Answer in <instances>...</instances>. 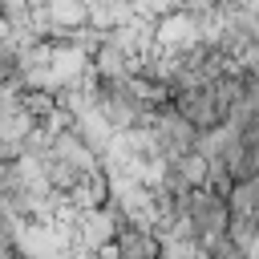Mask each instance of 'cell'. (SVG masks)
<instances>
[{
  "instance_id": "cell-1",
  "label": "cell",
  "mask_w": 259,
  "mask_h": 259,
  "mask_svg": "<svg viewBox=\"0 0 259 259\" xmlns=\"http://www.w3.org/2000/svg\"><path fill=\"white\" fill-rule=\"evenodd\" d=\"M121 259H158V247L142 231H130V239L121 243Z\"/></svg>"
}]
</instances>
